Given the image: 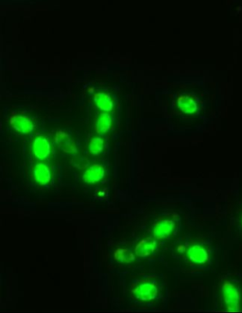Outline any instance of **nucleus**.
<instances>
[{
	"label": "nucleus",
	"mask_w": 242,
	"mask_h": 313,
	"mask_svg": "<svg viewBox=\"0 0 242 313\" xmlns=\"http://www.w3.org/2000/svg\"><path fill=\"white\" fill-rule=\"evenodd\" d=\"M9 122L15 131L22 133L24 135H29L34 129L33 122L26 115L12 114L9 118Z\"/></svg>",
	"instance_id": "f03ea898"
},
{
	"label": "nucleus",
	"mask_w": 242,
	"mask_h": 313,
	"mask_svg": "<svg viewBox=\"0 0 242 313\" xmlns=\"http://www.w3.org/2000/svg\"><path fill=\"white\" fill-rule=\"evenodd\" d=\"M156 248V241L152 238L143 239L137 243L135 253L138 257H146L151 255Z\"/></svg>",
	"instance_id": "423d86ee"
},
{
	"label": "nucleus",
	"mask_w": 242,
	"mask_h": 313,
	"mask_svg": "<svg viewBox=\"0 0 242 313\" xmlns=\"http://www.w3.org/2000/svg\"><path fill=\"white\" fill-rule=\"evenodd\" d=\"M104 148V141L100 137H94L89 143V150L93 155H99Z\"/></svg>",
	"instance_id": "2eb2a0df"
},
{
	"label": "nucleus",
	"mask_w": 242,
	"mask_h": 313,
	"mask_svg": "<svg viewBox=\"0 0 242 313\" xmlns=\"http://www.w3.org/2000/svg\"><path fill=\"white\" fill-rule=\"evenodd\" d=\"M112 116L106 113H102L97 118L95 122V128L99 134H105L112 127Z\"/></svg>",
	"instance_id": "ddd939ff"
},
{
	"label": "nucleus",
	"mask_w": 242,
	"mask_h": 313,
	"mask_svg": "<svg viewBox=\"0 0 242 313\" xmlns=\"http://www.w3.org/2000/svg\"><path fill=\"white\" fill-rule=\"evenodd\" d=\"M32 150L36 158L38 159L48 158L50 154V144L49 140L45 136L37 137L32 145Z\"/></svg>",
	"instance_id": "0eeeda50"
},
{
	"label": "nucleus",
	"mask_w": 242,
	"mask_h": 313,
	"mask_svg": "<svg viewBox=\"0 0 242 313\" xmlns=\"http://www.w3.org/2000/svg\"><path fill=\"white\" fill-rule=\"evenodd\" d=\"M187 256L196 264H205L208 260L207 250L199 245H193L187 250Z\"/></svg>",
	"instance_id": "1a4fd4ad"
},
{
	"label": "nucleus",
	"mask_w": 242,
	"mask_h": 313,
	"mask_svg": "<svg viewBox=\"0 0 242 313\" xmlns=\"http://www.w3.org/2000/svg\"><path fill=\"white\" fill-rule=\"evenodd\" d=\"M33 175L36 182L40 185H48L51 179V173L49 167L42 163L36 165L33 170Z\"/></svg>",
	"instance_id": "9d476101"
},
{
	"label": "nucleus",
	"mask_w": 242,
	"mask_h": 313,
	"mask_svg": "<svg viewBox=\"0 0 242 313\" xmlns=\"http://www.w3.org/2000/svg\"><path fill=\"white\" fill-rule=\"evenodd\" d=\"M114 258L120 263H131L136 260V255L126 248H118L114 252Z\"/></svg>",
	"instance_id": "4468645a"
},
{
	"label": "nucleus",
	"mask_w": 242,
	"mask_h": 313,
	"mask_svg": "<svg viewBox=\"0 0 242 313\" xmlns=\"http://www.w3.org/2000/svg\"><path fill=\"white\" fill-rule=\"evenodd\" d=\"M222 292L227 306V309L231 312H235L239 309L238 306V292L235 286L229 282H225L222 286Z\"/></svg>",
	"instance_id": "f257e3e1"
},
{
	"label": "nucleus",
	"mask_w": 242,
	"mask_h": 313,
	"mask_svg": "<svg viewBox=\"0 0 242 313\" xmlns=\"http://www.w3.org/2000/svg\"><path fill=\"white\" fill-rule=\"evenodd\" d=\"M105 175V169L102 165H92L88 170H86L83 180L87 184H95L102 180Z\"/></svg>",
	"instance_id": "39448f33"
},
{
	"label": "nucleus",
	"mask_w": 242,
	"mask_h": 313,
	"mask_svg": "<svg viewBox=\"0 0 242 313\" xmlns=\"http://www.w3.org/2000/svg\"><path fill=\"white\" fill-rule=\"evenodd\" d=\"M55 143L60 150L64 153L75 154L77 152V148L71 136L66 134L63 130H58L55 134Z\"/></svg>",
	"instance_id": "20e7f679"
},
{
	"label": "nucleus",
	"mask_w": 242,
	"mask_h": 313,
	"mask_svg": "<svg viewBox=\"0 0 242 313\" xmlns=\"http://www.w3.org/2000/svg\"><path fill=\"white\" fill-rule=\"evenodd\" d=\"M174 227L175 223L171 220L159 221L153 228V236L157 240H164L171 235Z\"/></svg>",
	"instance_id": "6e6552de"
},
{
	"label": "nucleus",
	"mask_w": 242,
	"mask_h": 313,
	"mask_svg": "<svg viewBox=\"0 0 242 313\" xmlns=\"http://www.w3.org/2000/svg\"><path fill=\"white\" fill-rule=\"evenodd\" d=\"M158 289L154 283H142L133 290V294L136 299L141 301H151L156 298Z\"/></svg>",
	"instance_id": "7ed1b4c3"
},
{
	"label": "nucleus",
	"mask_w": 242,
	"mask_h": 313,
	"mask_svg": "<svg viewBox=\"0 0 242 313\" xmlns=\"http://www.w3.org/2000/svg\"><path fill=\"white\" fill-rule=\"evenodd\" d=\"M177 104L180 110L185 114H193L197 111L198 104L196 100L190 96H180L177 100Z\"/></svg>",
	"instance_id": "9b49d317"
},
{
	"label": "nucleus",
	"mask_w": 242,
	"mask_h": 313,
	"mask_svg": "<svg viewBox=\"0 0 242 313\" xmlns=\"http://www.w3.org/2000/svg\"><path fill=\"white\" fill-rule=\"evenodd\" d=\"M94 100H95L96 105L99 107V109L102 110V111L110 112L114 108L113 100L111 99V97L106 93H96L94 95Z\"/></svg>",
	"instance_id": "f8f14e48"
}]
</instances>
